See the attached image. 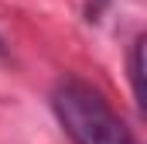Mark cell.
I'll return each instance as SVG.
<instances>
[{
  "label": "cell",
  "mask_w": 147,
  "mask_h": 144,
  "mask_svg": "<svg viewBox=\"0 0 147 144\" xmlns=\"http://www.w3.org/2000/svg\"><path fill=\"white\" fill-rule=\"evenodd\" d=\"M51 110L72 144H137L134 130L110 107V100L82 79H62L51 89Z\"/></svg>",
  "instance_id": "obj_1"
},
{
  "label": "cell",
  "mask_w": 147,
  "mask_h": 144,
  "mask_svg": "<svg viewBox=\"0 0 147 144\" xmlns=\"http://www.w3.org/2000/svg\"><path fill=\"white\" fill-rule=\"evenodd\" d=\"M0 55H3V41H0Z\"/></svg>",
  "instance_id": "obj_3"
},
{
  "label": "cell",
  "mask_w": 147,
  "mask_h": 144,
  "mask_svg": "<svg viewBox=\"0 0 147 144\" xmlns=\"http://www.w3.org/2000/svg\"><path fill=\"white\" fill-rule=\"evenodd\" d=\"M130 86L137 107H144V38H134L130 45Z\"/></svg>",
  "instance_id": "obj_2"
}]
</instances>
